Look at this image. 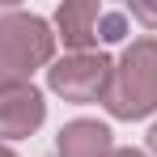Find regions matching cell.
<instances>
[{"label": "cell", "instance_id": "6da1fadb", "mask_svg": "<svg viewBox=\"0 0 157 157\" xmlns=\"http://www.w3.org/2000/svg\"><path fill=\"white\" fill-rule=\"evenodd\" d=\"M55 34L43 17L4 9L0 13V89L9 85H30L34 68H51Z\"/></svg>", "mask_w": 157, "mask_h": 157}, {"label": "cell", "instance_id": "7a4b0ae2", "mask_svg": "<svg viewBox=\"0 0 157 157\" xmlns=\"http://www.w3.org/2000/svg\"><path fill=\"white\" fill-rule=\"evenodd\" d=\"M102 102L115 119H144L157 110V38H136L123 51Z\"/></svg>", "mask_w": 157, "mask_h": 157}, {"label": "cell", "instance_id": "3957f363", "mask_svg": "<svg viewBox=\"0 0 157 157\" xmlns=\"http://www.w3.org/2000/svg\"><path fill=\"white\" fill-rule=\"evenodd\" d=\"M110 77H115V64L102 51L64 55V59H51V68H47V85L64 102H98V98H106Z\"/></svg>", "mask_w": 157, "mask_h": 157}, {"label": "cell", "instance_id": "277c9868", "mask_svg": "<svg viewBox=\"0 0 157 157\" xmlns=\"http://www.w3.org/2000/svg\"><path fill=\"white\" fill-rule=\"evenodd\" d=\"M47 119V102L34 85H9L0 89V136L4 140H21Z\"/></svg>", "mask_w": 157, "mask_h": 157}, {"label": "cell", "instance_id": "5b68a950", "mask_svg": "<svg viewBox=\"0 0 157 157\" xmlns=\"http://www.w3.org/2000/svg\"><path fill=\"white\" fill-rule=\"evenodd\" d=\"M55 26H59V38H64V47H72V55H81L85 47H94L102 34V4L98 0H68V4H59V13H55Z\"/></svg>", "mask_w": 157, "mask_h": 157}, {"label": "cell", "instance_id": "8992f818", "mask_svg": "<svg viewBox=\"0 0 157 157\" xmlns=\"http://www.w3.org/2000/svg\"><path fill=\"white\" fill-rule=\"evenodd\" d=\"M55 157H115L110 128L98 119H72L55 140Z\"/></svg>", "mask_w": 157, "mask_h": 157}, {"label": "cell", "instance_id": "52a82bcc", "mask_svg": "<svg viewBox=\"0 0 157 157\" xmlns=\"http://www.w3.org/2000/svg\"><path fill=\"white\" fill-rule=\"evenodd\" d=\"M102 38L106 43H115V38H123V13H102Z\"/></svg>", "mask_w": 157, "mask_h": 157}, {"label": "cell", "instance_id": "ba28073f", "mask_svg": "<svg viewBox=\"0 0 157 157\" xmlns=\"http://www.w3.org/2000/svg\"><path fill=\"white\" fill-rule=\"evenodd\" d=\"M132 17L136 21H144V26L157 30V4H132Z\"/></svg>", "mask_w": 157, "mask_h": 157}, {"label": "cell", "instance_id": "9c48e42d", "mask_svg": "<svg viewBox=\"0 0 157 157\" xmlns=\"http://www.w3.org/2000/svg\"><path fill=\"white\" fill-rule=\"evenodd\" d=\"M149 149H153V153H157V123H153V128H149Z\"/></svg>", "mask_w": 157, "mask_h": 157}, {"label": "cell", "instance_id": "30bf717a", "mask_svg": "<svg viewBox=\"0 0 157 157\" xmlns=\"http://www.w3.org/2000/svg\"><path fill=\"white\" fill-rule=\"evenodd\" d=\"M115 157H144V153H136V149H115Z\"/></svg>", "mask_w": 157, "mask_h": 157}, {"label": "cell", "instance_id": "8fae6325", "mask_svg": "<svg viewBox=\"0 0 157 157\" xmlns=\"http://www.w3.org/2000/svg\"><path fill=\"white\" fill-rule=\"evenodd\" d=\"M0 157H17V153H13V149H4V144H0Z\"/></svg>", "mask_w": 157, "mask_h": 157}]
</instances>
